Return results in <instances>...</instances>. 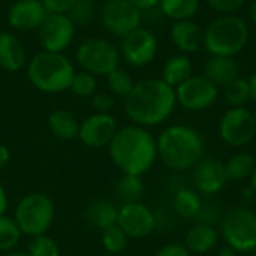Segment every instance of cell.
<instances>
[{
  "mask_svg": "<svg viewBox=\"0 0 256 256\" xmlns=\"http://www.w3.org/2000/svg\"><path fill=\"white\" fill-rule=\"evenodd\" d=\"M177 106L176 88L160 78H147L135 82L124 98V111L138 126L150 128L166 122Z\"/></svg>",
  "mask_w": 256,
  "mask_h": 256,
  "instance_id": "1",
  "label": "cell"
},
{
  "mask_svg": "<svg viewBox=\"0 0 256 256\" xmlns=\"http://www.w3.org/2000/svg\"><path fill=\"white\" fill-rule=\"evenodd\" d=\"M110 156L123 174L142 177L156 162V140L142 126H124L110 142Z\"/></svg>",
  "mask_w": 256,
  "mask_h": 256,
  "instance_id": "2",
  "label": "cell"
},
{
  "mask_svg": "<svg viewBox=\"0 0 256 256\" xmlns=\"http://www.w3.org/2000/svg\"><path fill=\"white\" fill-rule=\"evenodd\" d=\"M156 146L164 165L177 172L192 170L204 158L206 148L202 135L186 124H172L162 130Z\"/></svg>",
  "mask_w": 256,
  "mask_h": 256,
  "instance_id": "3",
  "label": "cell"
},
{
  "mask_svg": "<svg viewBox=\"0 0 256 256\" xmlns=\"http://www.w3.org/2000/svg\"><path fill=\"white\" fill-rule=\"evenodd\" d=\"M75 75L72 62L63 52L42 51L34 54L27 64V76L34 88L44 93L69 90Z\"/></svg>",
  "mask_w": 256,
  "mask_h": 256,
  "instance_id": "4",
  "label": "cell"
},
{
  "mask_svg": "<svg viewBox=\"0 0 256 256\" xmlns=\"http://www.w3.org/2000/svg\"><path fill=\"white\" fill-rule=\"evenodd\" d=\"M249 26L238 15H220L204 30L202 46L210 56L234 57L249 42Z\"/></svg>",
  "mask_w": 256,
  "mask_h": 256,
  "instance_id": "5",
  "label": "cell"
},
{
  "mask_svg": "<svg viewBox=\"0 0 256 256\" xmlns=\"http://www.w3.org/2000/svg\"><path fill=\"white\" fill-rule=\"evenodd\" d=\"M56 208L51 198L45 194H28L15 207L14 220L21 234L36 237L45 234L54 220Z\"/></svg>",
  "mask_w": 256,
  "mask_h": 256,
  "instance_id": "6",
  "label": "cell"
},
{
  "mask_svg": "<svg viewBox=\"0 0 256 256\" xmlns=\"http://www.w3.org/2000/svg\"><path fill=\"white\" fill-rule=\"evenodd\" d=\"M220 236L226 246L237 254L256 249V213L246 207H236L220 219Z\"/></svg>",
  "mask_w": 256,
  "mask_h": 256,
  "instance_id": "7",
  "label": "cell"
},
{
  "mask_svg": "<svg viewBox=\"0 0 256 256\" xmlns=\"http://www.w3.org/2000/svg\"><path fill=\"white\" fill-rule=\"evenodd\" d=\"M120 50L105 38H88L76 50V62L86 70L106 76L120 66Z\"/></svg>",
  "mask_w": 256,
  "mask_h": 256,
  "instance_id": "8",
  "label": "cell"
},
{
  "mask_svg": "<svg viewBox=\"0 0 256 256\" xmlns=\"http://www.w3.org/2000/svg\"><path fill=\"white\" fill-rule=\"evenodd\" d=\"M142 10L128 0H106L100 8V22L106 32L117 38H126L141 27Z\"/></svg>",
  "mask_w": 256,
  "mask_h": 256,
  "instance_id": "9",
  "label": "cell"
},
{
  "mask_svg": "<svg viewBox=\"0 0 256 256\" xmlns=\"http://www.w3.org/2000/svg\"><path fill=\"white\" fill-rule=\"evenodd\" d=\"M219 135L222 141L234 148L250 144L256 136V122L254 112L246 106L230 108L219 123Z\"/></svg>",
  "mask_w": 256,
  "mask_h": 256,
  "instance_id": "10",
  "label": "cell"
},
{
  "mask_svg": "<svg viewBox=\"0 0 256 256\" xmlns=\"http://www.w3.org/2000/svg\"><path fill=\"white\" fill-rule=\"evenodd\" d=\"M219 87L204 75H192L176 88L177 104L188 111H206L214 105Z\"/></svg>",
  "mask_w": 256,
  "mask_h": 256,
  "instance_id": "11",
  "label": "cell"
},
{
  "mask_svg": "<svg viewBox=\"0 0 256 256\" xmlns=\"http://www.w3.org/2000/svg\"><path fill=\"white\" fill-rule=\"evenodd\" d=\"M75 27L68 14H48L38 28L44 51L63 52L74 40Z\"/></svg>",
  "mask_w": 256,
  "mask_h": 256,
  "instance_id": "12",
  "label": "cell"
},
{
  "mask_svg": "<svg viewBox=\"0 0 256 256\" xmlns=\"http://www.w3.org/2000/svg\"><path fill=\"white\" fill-rule=\"evenodd\" d=\"M120 54L124 62L134 68L150 64L158 54V39L148 28L140 27L123 38Z\"/></svg>",
  "mask_w": 256,
  "mask_h": 256,
  "instance_id": "13",
  "label": "cell"
},
{
  "mask_svg": "<svg viewBox=\"0 0 256 256\" xmlns=\"http://www.w3.org/2000/svg\"><path fill=\"white\" fill-rule=\"evenodd\" d=\"M117 226L128 238H144L156 230V216L141 201L122 204L118 208Z\"/></svg>",
  "mask_w": 256,
  "mask_h": 256,
  "instance_id": "14",
  "label": "cell"
},
{
  "mask_svg": "<svg viewBox=\"0 0 256 256\" xmlns=\"http://www.w3.org/2000/svg\"><path fill=\"white\" fill-rule=\"evenodd\" d=\"M228 182L225 164L218 158H202L192 168V183L200 195H216Z\"/></svg>",
  "mask_w": 256,
  "mask_h": 256,
  "instance_id": "15",
  "label": "cell"
},
{
  "mask_svg": "<svg viewBox=\"0 0 256 256\" xmlns=\"http://www.w3.org/2000/svg\"><path fill=\"white\" fill-rule=\"evenodd\" d=\"M117 130V122L111 114L94 112L80 124L78 138L90 148H100L110 146Z\"/></svg>",
  "mask_w": 256,
  "mask_h": 256,
  "instance_id": "16",
  "label": "cell"
},
{
  "mask_svg": "<svg viewBox=\"0 0 256 256\" xmlns=\"http://www.w3.org/2000/svg\"><path fill=\"white\" fill-rule=\"evenodd\" d=\"M48 10L40 0H16L8 10V22L18 32H33L40 27Z\"/></svg>",
  "mask_w": 256,
  "mask_h": 256,
  "instance_id": "17",
  "label": "cell"
},
{
  "mask_svg": "<svg viewBox=\"0 0 256 256\" xmlns=\"http://www.w3.org/2000/svg\"><path fill=\"white\" fill-rule=\"evenodd\" d=\"M204 32L194 20L174 21L171 27V40L183 52L192 54L202 46Z\"/></svg>",
  "mask_w": 256,
  "mask_h": 256,
  "instance_id": "18",
  "label": "cell"
},
{
  "mask_svg": "<svg viewBox=\"0 0 256 256\" xmlns=\"http://www.w3.org/2000/svg\"><path fill=\"white\" fill-rule=\"evenodd\" d=\"M27 62L22 42L10 32H0V68L8 72H18Z\"/></svg>",
  "mask_w": 256,
  "mask_h": 256,
  "instance_id": "19",
  "label": "cell"
},
{
  "mask_svg": "<svg viewBox=\"0 0 256 256\" xmlns=\"http://www.w3.org/2000/svg\"><path fill=\"white\" fill-rule=\"evenodd\" d=\"M220 238V232L214 228V225L208 224H195L184 238V246L190 250V254L204 255L213 250Z\"/></svg>",
  "mask_w": 256,
  "mask_h": 256,
  "instance_id": "20",
  "label": "cell"
},
{
  "mask_svg": "<svg viewBox=\"0 0 256 256\" xmlns=\"http://www.w3.org/2000/svg\"><path fill=\"white\" fill-rule=\"evenodd\" d=\"M204 76H207L218 87H225L238 76V64L234 57L210 56L204 64Z\"/></svg>",
  "mask_w": 256,
  "mask_h": 256,
  "instance_id": "21",
  "label": "cell"
},
{
  "mask_svg": "<svg viewBox=\"0 0 256 256\" xmlns=\"http://www.w3.org/2000/svg\"><path fill=\"white\" fill-rule=\"evenodd\" d=\"M117 218H118V208L111 201H105V200L92 202L86 212L87 222L93 228H96L102 232L111 226H116Z\"/></svg>",
  "mask_w": 256,
  "mask_h": 256,
  "instance_id": "22",
  "label": "cell"
},
{
  "mask_svg": "<svg viewBox=\"0 0 256 256\" xmlns=\"http://www.w3.org/2000/svg\"><path fill=\"white\" fill-rule=\"evenodd\" d=\"M192 70L194 66L188 54H176L165 62L160 80H164L172 88H177L182 82L192 76Z\"/></svg>",
  "mask_w": 256,
  "mask_h": 256,
  "instance_id": "23",
  "label": "cell"
},
{
  "mask_svg": "<svg viewBox=\"0 0 256 256\" xmlns=\"http://www.w3.org/2000/svg\"><path fill=\"white\" fill-rule=\"evenodd\" d=\"M48 128L51 134L62 141H72L78 136L80 123L66 110H54L48 116Z\"/></svg>",
  "mask_w": 256,
  "mask_h": 256,
  "instance_id": "24",
  "label": "cell"
},
{
  "mask_svg": "<svg viewBox=\"0 0 256 256\" xmlns=\"http://www.w3.org/2000/svg\"><path fill=\"white\" fill-rule=\"evenodd\" d=\"M202 202L204 201L201 200V196L196 190L183 188L176 192L174 200H172V208L177 213V216H180L182 219L195 220V218L201 212Z\"/></svg>",
  "mask_w": 256,
  "mask_h": 256,
  "instance_id": "25",
  "label": "cell"
},
{
  "mask_svg": "<svg viewBox=\"0 0 256 256\" xmlns=\"http://www.w3.org/2000/svg\"><path fill=\"white\" fill-rule=\"evenodd\" d=\"M201 6V0H160L159 8L172 21L192 20Z\"/></svg>",
  "mask_w": 256,
  "mask_h": 256,
  "instance_id": "26",
  "label": "cell"
},
{
  "mask_svg": "<svg viewBox=\"0 0 256 256\" xmlns=\"http://www.w3.org/2000/svg\"><path fill=\"white\" fill-rule=\"evenodd\" d=\"M114 194L123 204L138 202L144 194V183L141 176L123 174L114 186Z\"/></svg>",
  "mask_w": 256,
  "mask_h": 256,
  "instance_id": "27",
  "label": "cell"
},
{
  "mask_svg": "<svg viewBox=\"0 0 256 256\" xmlns=\"http://www.w3.org/2000/svg\"><path fill=\"white\" fill-rule=\"evenodd\" d=\"M255 158L248 152H238L232 154L228 162L225 164V171L228 180L242 182L250 177V174L255 170Z\"/></svg>",
  "mask_w": 256,
  "mask_h": 256,
  "instance_id": "28",
  "label": "cell"
},
{
  "mask_svg": "<svg viewBox=\"0 0 256 256\" xmlns=\"http://www.w3.org/2000/svg\"><path fill=\"white\" fill-rule=\"evenodd\" d=\"M224 98L231 108H242L250 100L248 80L237 76L224 87Z\"/></svg>",
  "mask_w": 256,
  "mask_h": 256,
  "instance_id": "29",
  "label": "cell"
},
{
  "mask_svg": "<svg viewBox=\"0 0 256 256\" xmlns=\"http://www.w3.org/2000/svg\"><path fill=\"white\" fill-rule=\"evenodd\" d=\"M106 86L114 96L126 98L132 92L135 81L128 70L117 68L116 70H112L111 74L106 75Z\"/></svg>",
  "mask_w": 256,
  "mask_h": 256,
  "instance_id": "30",
  "label": "cell"
},
{
  "mask_svg": "<svg viewBox=\"0 0 256 256\" xmlns=\"http://www.w3.org/2000/svg\"><path fill=\"white\" fill-rule=\"evenodd\" d=\"M21 238V231L16 222L4 214L0 216V252H10Z\"/></svg>",
  "mask_w": 256,
  "mask_h": 256,
  "instance_id": "31",
  "label": "cell"
},
{
  "mask_svg": "<svg viewBox=\"0 0 256 256\" xmlns=\"http://www.w3.org/2000/svg\"><path fill=\"white\" fill-rule=\"evenodd\" d=\"M98 81L96 76L90 72H75L69 90L78 98H92L96 93Z\"/></svg>",
  "mask_w": 256,
  "mask_h": 256,
  "instance_id": "32",
  "label": "cell"
},
{
  "mask_svg": "<svg viewBox=\"0 0 256 256\" xmlns=\"http://www.w3.org/2000/svg\"><path fill=\"white\" fill-rule=\"evenodd\" d=\"M102 246L110 254H120L128 246V236L116 225L102 232Z\"/></svg>",
  "mask_w": 256,
  "mask_h": 256,
  "instance_id": "33",
  "label": "cell"
},
{
  "mask_svg": "<svg viewBox=\"0 0 256 256\" xmlns=\"http://www.w3.org/2000/svg\"><path fill=\"white\" fill-rule=\"evenodd\" d=\"M28 256H60L58 244L46 234L36 236L28 244Z\"/></svg>",
  "mask_w": 256,
  "mask_h": 256,
  "instance_id": "34",
  "label": "cell"
},
{
  "mask_svg": "<svg viewBox=\"0 0 256 256\" xmlns=\"http://www.w3.org/2000/svg\"><path fill=\"white\" fill-rule=\"evenodd\" d=\"M94 10H96L94 0H78L68 15L70 16L75 26H80V24H87L93 16Z\"/></svg>",
  "mask_w": 256,
  "mask_h": 256,
  "instance_id": "35",
  "label": "cell"
},
{
  "mask_svg": "<svg viewBox=\"0 0 256 256\" xmlns=\"http://www.w3.org/2000/svg\"><path fill=\"white\" fill-rule=\"evenodd\" d=\"M206 3L220 15H234L244 6L246 0H206Z\"/></svg>",
  "mask_w": 256,
  "mask_h": 256,
  "instance_id": "36",
  "label": "cell"
},
{
  "mask_svg": "<svg viewBox=\"0 0 256 256\" xmlns=\"http://www.w3.org/2000/svg\"><path fill=\"white\" fill-rule=\"evenodd\" d=\"M48 14H69L78 0H40Z\"/></svg>",
  "mask_w": 256,
  "mask_h": 256,
  "instance_id": "37",
  "label": "cell"
},
{
  "mask_svg": "<svg viewBox=\"0 0 256 256\" xmlns=\"http://www.w3.org/2000/svg\"><path fill=\"white\" fill-rule=\"evenodd\" d=\"M114 98L108 93H94L92 96V106L98 112H108L114 108Z\"/></svg>",
  "mask_w": 256,
  "mask_h": 256,
  "instance_id": "38",
  "label": "cell"
},
{
  "mask_svg": "<svg viewBox=\"0 0 256 256\" xmlns=\"http://www.w3.org/2000/svg\"><path fill=\"white\" fill-rule=\"evenodd\" d=\"M154 256H192V254L183 243H168L160 248Z\"/></svg>",
  "mask_w": 256,
  "mask_h": 256,
  "instance_id": "39",
  "label": "cell"
},
{
  "mask_svg": "<svg viewBox=\"0 0 256 256\" xmlns=\"http://www.w3.org/2000/svg\"><path fill=\"white\" fill-rule=\"evenodd\" d=\"M132 4H135L140 10H150L156 6H159L160 0H128Z\"/></svg>",
  "mask_w": 256,
  "mask_h": 256,
  "instance_id": "40",
  "label": "cell"
},
{
  "mask_svg": "<svg viewBox=\"0 0 256 256\" xmlns=\"http://www.w3.org/2000/svg\"><path fill=\"white\" fill-rule=\"evenodd\" d=\"M9 159H10L9 148H8L4 144H2V142H0V170H3V168L8 165Z\"/></svg>",
  "mask_w": 256,
  "mask_h": 256,
  "instance_id": "41",
  "label": "cell"
},
{
  "mask_svg": "<svg viewBox=\"0 0 256 256\" xmlns=\"http://www.w3.org/2000/svg\"><path fill=\"white\" fill-rule=\"evenodd\" d=\"M248 86H249V94L250 99L256 102V72L250 75V78L248 80Z\"/></svg>",
  "mask_w": 256,
  "mask_h": 256,
  "instance_id": "42",
  "label": "cell"
},
{
  "mask_svg": "<svg viewBox=\"0 0 256 256\" xmlns=\"http://www.w3.org/2000/svg\"><path fill=\"white\" fill-rule=\"evenodd\" d=\"M6 207H8V198H6V194H4L3 186L0 184V216H3V214H4Z\"/></svg>",
  "mask_w": 256,
  "mask_h": 256,
  "instance_id": "43",
  "label": "cell"
},
{
  "mask_svg": "<svg viewBox=\"0 0 256 256\" xmlns=\"http://www.w3.org/2000/svg\"><path fill=\"white\" fill-rule=\"evenodd\" d=\"M249 16H250V21L256 26V0H254L249 6Z\"/></svg>",
  "mask_w": 256,
  "mask_h": 256,
  "instance_id": "44",
  "label": "cell"
},
{
  "mask_svg": "<svg viewBox=\"0 0 256 256\" xmlns=\"http://www.w3.org/2000/svg\"><path fill=\"white\" fill-rule=\"evenodd\" d=\"M219 256H237V252H234L232 249H230V248L226 246V248H224V249L220 250Z\"/></svg>",
  "mask_w": 256,
  "mask_h": 256,
  "instance_id": "45",
  "label": "cell"
},
{
  "mask_svg": "<svg viewBox=\"0 0 256 256\" xmlns=\"http://www.w3.org/2000/svg\"><path fill=\"white\" fill-rule=\"evenodd\" d=\"M250 189L254 190V192H256V166L255 170H254V172L250 174Z\"/></svg>",
  "mask_w": 256,
  "mask_h": 256,
  "instance_id": "46",
  "label": "cell"
},
{
  "mask_svg": "<svg viewBox=\"0 0 256 256\" xmlns=\"http://www.w3.org/2000/svg\"><path fill=\"white\" fill-rule=\"evenodd\" d=\"M2 256H28V254H24V252H6L4 255Z\"/></svg>",
  "mask_w": 256,
  "mask_h": 256,
  "instance_id": "47",
  "label": "cell"
},
{
  "mask_svg": "<svg viewBox=\"0 0 256 256\" xmlns=\"http://www.w3.org/2000/svg\"><path fill=\"white\" fill-rule=\"evenodd\" d=\"M254 117H255V122H256V106H255V110H254Z\"/></svg>",
  "mask_w": 256,
  "mask_h": 256,
  "instance_id": "48",
  "label": "cell"
},
{
  "mask_svg": "<svg viewBox=\"0 0 256 256\" xmlns=\"http://www.w3.org/2000/svg\"><path fill=\"white\" fill-rule=\"evenodd\" d=\"M254 252H255V256H256V249H255V250H254Z\"/></svg>",
  "mask_w": 256,
  "mask_h": 256,
  "instance_id": "49",
  "label": "cell"
}]
</instances>
